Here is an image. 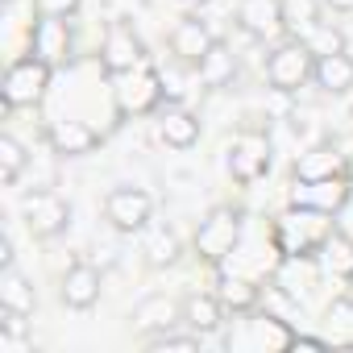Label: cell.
<instances>
[{
    "mask_svg": "<svg viewBox=\"0 0 353 353\" xmlns=\"http://www.w3.org/2000/svg\"><path fill=\"white\" fill-rule=\"evenodd\" d=\"M332 233H336V221H332L328 212L291 204L283 216H274V225H270V245H274L279 258H287V262H291V258L307 262V258L320 254V245H324Z\"/></svg>",
    "mask_w": 353,
    "mask_h": 353,
    "instance_id": "1",
    "label": "cell"
},
{
    "mask_svg": "<svg viewBox=\"0 0 353 353\" xmlns=\"http://www.w3.org/2000/svg\"><path fill=\"white\" fill-rule=\"evenodd\" d=\"M50 75H54V67L42 63L38 54H21V59H13L9 71H5V83H0V100H5V108L17 112V108H34V104H42L46 92H50Z\"/></svg>",
    "mask_w": 353,
    "mask_h": 353,
    "instance_id": "2",
    "label": "cell"
},
{
    "mask_svg": "<svg viewBox=\"0 0 353 353\" xmlns=\"http://www.w3.org/2000/svg\"><path fill=\"white\" fill-rule=\"evenodd\" d=\"M237 245H241V212L229 204H216L196 229V254L208 266H225L237 254Z\"/></svg>",
    "mask_w": 353,
    "mask_h": 353,
    "instance_id": "3",
    "label": "cell"
},
{
    "mask_svg": "<svg viewBox=\"0 0 353 353\" xmlns=\"http://www.w3.org/2000/svg\"><path fill=\"white\" fill-rule=\"evenodd\" d=\"M312 75H316V54L303 46V38L279 42V46L270 50V59H266V83H270L274 92H283V96L307 88Z\"/></svg>",
    "mask_w": 353,
    "mask_h": 353,
    "instance_id": "4",
    "label": "cell"
},
{
    "mask_svg": "<svg viewBox=\"0 0 353 353\" xmlns=\"http://www.w3.org/2000/svg\"><path fill=\"white\" fill-rule=\"evenodd\" d=\"M112 100H117V117H150L162 108L166 100V88H162V71H154L150 63L129 71V75H117V88H112Z\"/></svg>",
    "mask_w": 353,
    "mask_h": 353,
    "instance_id": "5",
    "label": "cell"
},
{
    "mask_svg": "<svg viewBox=\"0 0 353 353\" xmlns=\"http://www.w3.org/2000/svg\"><path fill=\"white\" fill-rule=\"evenodd\" d=\"M295 345V328L274 316V312H245V320L233 328L229 336V349H258V353H283Z\"/></svg>",
    "mask_w": 353,
    "mask_h": 353,
    "instance_id": "6",
    "label": "cell"
},
{
    "mask_svg": "<svg viewBox=\"0 0 353 353\" xmlns=\"http://www.w3.org/2000/svg\"><path fill=\"white\" fill-rule=\"evenodd\" d=\"M229 179L237 188H254L258 179H266V170H270V137L262 129H241L233 141H229Z\"/></svg>",
    "mask_w": 353,
    "mask_h": 353,
    "instance_id": "7",
    "label": "cell"
},
{
    "mask_svg": "<svg viewBox=\"0 0 353 353\" xmlns=\"http://www.w3.org/2000/svg\"><path fill=\"white\" fill-rule=\"evenodd\" d=\"M21 216H26V229L38 241H54L71 225V204L50 188H34V192L21 196Z\"/></svg>",
    "mask_w": 353,
    "mask_h": 353,
    "instance_id": "8",
    "label": "cell"
},
{
    "mask_svg": "<svg viewBox=\"0 0 353 353\" xmlns=\"http://www.w3.org/2000/svg\"><path fill=\"white\" fill-rule=\"evenodd\" d=\"M100 67L117 79V75H129L137 67H145V42L141 34L133 30V21L117 17L108 30H104V46H100Z\"/></svg>",
    "mask_w": 353,
    "mask_h": 353,
    "instance_id": "9",
    "label": "cell"
},
{
    "mask_svg": "<svg viewBox=\"0 0 353 353\" xmlns=\"http://www.w3.org/2000/svg\"><path fill=\"white\" fill-rule=\"evenodd\" d=\"M104 221L108 229L117 233H141L150 221H154V196L141 192V188H112L104 196Z\"/></svg>",
    "mask_w": 353,
    "mask_h": 353,
    "instance_id": "10",
    "label": "cell"
},
{
    "mask_svg": "<svg viewBox=\"0 0 353 353\" xmlns=\"http://www.w3.org/2000/svg\"><path fill=\"white\" fill-rule=\"evenodd\" d=\"M237 26L258 42L283 38L291 30L287 26V0H237Z\"/></svg>",
    "mask_w": 353,
    "mask_h": 353,
    "instance_id": "11",
    "label": "cell"
},
{
    "mask_svg": "<svg viewBox=\"0 0 353 353\" xmlns=\"http://www.w3.org/2000/svg\"><path fill=\"white\" fill-rule=\"evenodd\" d=\"M71 50H75L71 17L42 13V21H38V30H34V42H30V54H38V59L50 63V67H63V63H71Z\"/></svg>",
    "mask_w": 353,
    "mask_h": 353,
    "instance_id": "12",
    "label": "cell"
},
{
    "mask_svg": "<svg viewBox=\"0 0 353 353\" xmlns=\"http://www.w3.org/2000/svg\"><path fill=\"white\" fill-rule=\"evenodd\" d=\"M129 324H133L137 336H158L166 328H183V299H174V295H145L129 312Z\"/></svg>",
    "mask_w": 353,
    "mask_h": 353,
    "instance_id": "13",
    "label": "cell"
},
{
    "mask_svg": "<svg viewBox=\"0 0 353 353\" xmlns=\"http://www.w3.org/2000/svg\"><path fill=\"white\" fill-rule=\"evenodd\" d=\"M100 291H104L100 266H92V262H71V266L63 270L59 299H63L71 312H92V307L100 303Z\"/></svg>",
    "mask_w": 353,
    "mask_h": 353,
    "instance_id": "14",
    "label": "cell"
},
{
    "mask_svg": "<svg viewBox=\"0 0 353 353\" xmlns=\"http://www.w3.org/2000/svg\"><path fill=\"white\" fill-rule=\"evenodd\" d=\"M349 192H353V183L345 179V174H332V179H295L291 204H303V208H316V212L336 216L341 204L349 200Z\"/></svg>",
    "mask_w": 353,
    "mask_h": 353,
    "instance_id": "15",
    "label": "cell"
},
{
    "mask_svg": "<svg viewBox=\"0 0 353 353\" xmlns=\"http://www.w3.org/2000/svg\"><path fill=\"white\" fill-rule=\"evenodd\" d=\"M46 137H50V150L63 154V158H83V154H92V150L100 145V133H96L88 121H79V117L50 121Z\"/></svg>",
    "mask_w": 353,
    "mask_h": 353,
    "instance_id": "16",
    "label": "cell"
},
{
    "mask_svg": "<svg viewBox=\"0 0 353 353\" xmlns=\"http://www.w3.org/2000/svg\"><path fill=\"white\" fill-rule=\"evenodd\" d=\"M212 42H216V38H212V30H208L200 17H183L179 26L170 30V54L179 59L183 67H192V71H196L200 59L212 50Z\"/></svg>",
    "mask_w": 353,
    "mask_h": 353,
    "instance_id": "17",
    "label": "cell"
},
{
    "mask_svg": "<svg viewBox=\"0 0 353 353\" xmlns=\"http://www.w3.org/2000/svg\"><path fill=\"white\" fill-rule=\"evenodd\" d=\"M225 303H221V295L212 291H192L188 299H183V328H192V332H200V336H212V332H221L225 328Z\"/></svg>",
    "mask_w": 353,
    "mask_h": 353,
    "instance_id": "18",
    "label": "cell"
},
{
    "mask_svg": "<svg viewBox=\"0 0 353 353\" xmlns=\"http://www.w3.org/2000/svg\"><path fill=\"white\" fill-rule=\"evenodd\" d=\"M200 117L196 112H188V108H179V104H170V108H158V137H162V145H170V150H192L196 141H200Z\"/></svg>",
    "mask_w": 353,
    "mask_h": 353,
    "instance_id": "19",
    "label": "cell"
},
{
    "mask_svg": "<svg viewBox=\"0 0 353 353\" xmlns=\"http://www.w3.org/2000/svg\"><path fill=\"white\" fill-rule=\"evenodd\" d=\"M141 254H145V262H150L154 270L174 266V262H179V254H183L179 233H174L166 221H150V225L141 229Z\"/></svg>",
    "mask_w": 353,
    "mask_h": 353,
    "instance_id": "20",
    "label": "cell"
},
{
    "mask_svg": "<svg viewBox=\"0 0 353 353\" xmlns=\"http://www.w3.org/2000/svg\"><path fill=\"white\" fill-rule=\"evenodd\" d=\"M332 174H345V154L332 141L307 145L295 158V179H332Z\"/></svg>",
    "mask_w": 353,
    "mask_h": 353,
    "instance_id": "21",
    "label": "cell"
},
{
    "mask_svg": "<svg viewBox=\"0 0 353 353\" xmlns=\"http://www.w3.org/2000/svg\"><path fill=\"white\" fill-rule=\"evenodd\" d=\"M196 75H200V83H204L208 92H225V88H233V79H237V54H233V46L212 42V50L200 59Z\"/></svg>",
    "mask_w": 353,
    "mask_h": 353,
    "instance_id": "22",
    "label": "cell"
},
{
    "mask_svg": "<svg viewBox=\"0 0 353 353\" xmlns=\"http://www.w3.org/2000/svg\"><path fill=\"white\" fill-rule=\"evenodd\" d=\"M312 83H316L324 96H345V92H353V54L341 50V54H324V59H316V75H312Z\"/></svg>",
    "mask_w": 353,
    "mask_h": 353,
    "instance_id": "23",
    "label": "cell"
},
{
    "mask_svg": "<svg viewBox=\"0 0 353 353\" xmlns=\"http://www.w3.org/2000/svg\"><path fill=\"white\" fill-rule=\"evenodd\" d=\"M0 307L21 312V316H34V307H38V291H34V283L17 270V262H13V266H0Z\"/></svg>",
    "mask_w": 353,
    "mask_h": 353,
    "instance_id": "24",
    "label": "cell"
},
{
    "mask_svg": "<svg viewBox=\"0 0 353 353\" xmlns=\"http://www.w3.org/2000/svg\"><path fill=\"white\" fill-rule=\"evenodd\" d=\"M216 295H221V303H225L233 316H245V312H254V307L262 303V287H258L254 279H245V274H221Z\"/></svg>",
    "mask_w": 353,
    "mask_h": 353,
    "instance_id": "25",
    "label": "cell"
},
{
    "mask_svg": "<svg viewBox=\"0 0 353 353\" xmlns=\"http://www.w3.org/2000/svg\"><path fill=\"white\" fill-rule=\"evenodd\" d=\"M316 262H320L328 274H336V279H349V274H353V241H349L345 233H332V237L320 245Z\"/></svg>",
    "mask_w": 353,
    "mask_h": 353,
    "instance_id": "26",
    "label": "cell"
},
{
    "mask_svg": "<svg viewBox=\"0 0 353 353\" xmlns=\"http://www.w3.org/2000/svg\"><path fill=\"white\" fill-rule=\"evenodd\" d=\"M0 353H34V336L21 312L0 307Z\"/></svg>",
    "mask_w": 353,
    "mask_h": 353,
    "instance_id": "27",
    "label": "cell"
},
{
    "mask_svg": "<svg viewBox=\"0 0 353 353\" xmlns=\"http://www.w3.org/2000/svg\"><path fill=\"white\" fill-rule=\"evenodd\" d=\"M26 166H30L26 145H21L13 133H5V137H0V183H5V188H17V179L26 174Z\"/></svg>",
    "mask_w": 353,
    "mask_h": 353,
    "instance_id": "28",
    "label": "cell"
},
{
    "mask_svg": "<svg viewBox=\"0 0 353 353\" xmlns=\"http://www.w3.org/2000/svg\"><path fill=\"white\" fill-rule=\"evenodd\" d=\"M303 46H307L316 59H324V54H341V50H345V34H341L332 21H312V26L303 30Z\"/></svg>",
    "mask_w": 353,
    "mask_h": 353,
    "instance_id": "29",
    "label": "cell"
},
{
    "mask_svg": "<svg viewBox=\"0 0 353 353\" xmlns=\"http://www.w3.org/2000/svg\"><path fill=\"white\" fill-rule=\"evenodd\" d=\"M328 341L353 345V295H341L328 303Z\"/></svg>",
    "mask_w": 353,
    "mask_h": 353,
    "instance_id": "30",
    "label": "cell"
},
{
    "mask_svg": "<svg viewBox=\"0 0 353 353\" xmlns=\"http://www.w3.org/2000/svg\"><path fill=\"white\" fill-rule=\"evenodd\" d=\"M200 341H204V336L192 332V328H188V332L166 328V332H158V336H145V349H150V353H166V349H170V353H196Z\"/></svg>",
    "mask_w": 353,
    "mask_h": 353,
    "instance_id": "31",
    "label": "cell"
},
{
    "mask_svg": "<svg viewBox=\"0 0 353 353\" xmlns=\"http://www.w3.org/2000/svg\"><path fill=\"white\" fill-rule=\"evenodd\" d=\"M336 233H345V237L353 241V192H349V200H345L341 212H336Z\"/></svg>",
    "mask_w": 353,
    "mask_h": 353,
    "instance_id": "32",
    "label": "cell"
},
{
    "mask_svg": "<svg viewBox=\"0 0 353 353\" xmlns=\"http://www.w3.org/2000/svg\"><path fill=\"white\" fill-rule=\"evenodd\" d=\"M79 9V0H42V13H59V17H71Z\"/></svg>",
    "mask_w": 353,
    "mask_h": 353,
    "instance_id": "33",
    "label": "cell"
},
{
    "mask_svg": "<svg viewBox=\"0 0 353 353\" xmlns=\"http://www.w3.org/2000/svg\"><path fill=\"white\" fill-rule=\"evenodd\" d=\"M17 262V254H13V241L9 237H0V266H13Z\"/></svg>",
    "mask_w": 353,
    "mask_h": 353,
    "instance_id": "34",
    "label": "cell"
},
{
    "mask_svg": "<svg viewBox=\"0 0 353 353\" xmlns=\"http://www.w3.org/2000/svg\"><path fill=\"white\" fill-rule=\"evenodd\" d=\"M328 13H353V0H320Z\"/></svg>",
    "mask_w": 353,
    "mask_h": 353,
    "instance_id": "35",
    "label": "cell"
},
{
    "mask_svg": "<svg viewBox=\"0 0 353 353\" xmlns=\"http://www.w3.org/2000/svg\"><path fill=\"white\" fill-rule=\"evenodd\" d=\"M174 5H183V9H200V5H208V0H174Z\"/></svg>",
    "mask_w": 353,
    "mask_h": 353,
    "instance_id": "36",
    "label": "cell"
},
{
    "mask_svg": "<svg viewBox=\"0 0 353 353\" xmlns=\"http://www.w3.org/2000/svg\"><path fill=\"white\" fill-rule=\"evenodd\" d=\"M345 179L353 183V154H345Z\"/></svg>",
    "mask_w": 353,
    "mask_h": 353,
    "instance_id": "37",
    "label": "cell"
},
{
    "mask_svg": "<svg viewBox=\"0 0 353 353\" xmlns=\"http://www.w3.org/2000/svg\"><path fill=\"white\" fill-rule=\"evenodd\" d=\"M349 287H353V274H349Z\"/></svg>",
    "mask_w": 353,
    "mask_h": 353,
    "instance_id": "38",
    "label": "cell"
}]
</instances>
